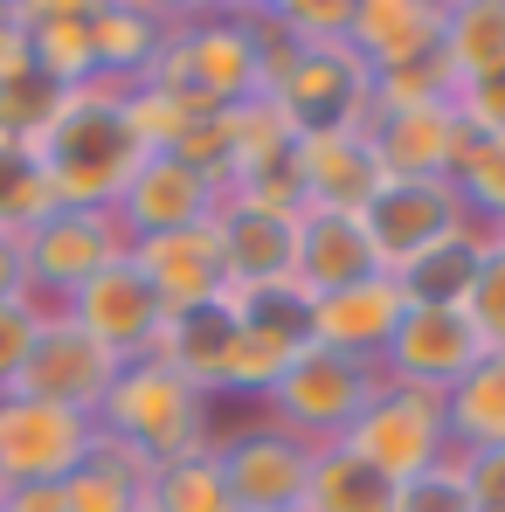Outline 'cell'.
Returning <instances> with one entry per match:
<instances>
[{"label": "cell", "instance_id": "6da1fadb", "mask_svg": "<svg viewBox=\"0 0 505 512\" xmlns=\"http://www.w3.org/2000/svg\"><path fill=\"white\" fill-rule=\"evenodd\" d=\"M28 160L42 167L56 208H118V194L132 187V173L146 160V146L125 118V90H70L56 104V118L28 139Z\"/></svg>", "mask_w": 505, "mask_h": 512}, {"label": "cell", "instance_id": "7a4b0ae2", "mask_svg": "<svg viewBox=\"0 0 505 512\" xmlns=\"http://www.w3.org/2000/svg\"><path fill=\"white\" fill-rule=\"evenodd\" d=\"M97 436L139 450L146 464H173L187 450L215 443V395H201L194 381H180L167 360H125L111 395L97 402Z\"/></svg>", "mask_w": 505, "mask_h": 512}, {"label": "cell", "instance_id": "3957f363", "mask_svg": "<svg viewBox=\"0 0 505 512\" xmlns=\"http://www.w3.org/2000/svg\"><path fill=\"white\" fill-rule=\"evenodd\" d=\"M153 84H173L215 111L263 97V21L256 7H187L173 14L167 56L153 63Z\"/></svg>", "mask_w": 505, "mask_h": 512}, {"label": "cell", "instance_id": "277c9868", "mask_svg": "<svg viewBox=\"0 0 505 512\" xmlns=\"http://www.w3.org/2000/svg\"><path fill=\"white\" fill-rule=\"evenodd\" d=\"M374 388H381V367H374V360H353V353H333V346L305 340L291 353L284 381L270 388L263 416L284 423L291 436H305V443H333V436H346L353 416L374 402Z\"/></svg>", "mask_w": 505, "mask_h": 512}, {"label": "cell", "instance_id": "5b68a950", "mask_svg": "<svg viewBox=\"0 0 505 512\" xmlns=\"http://www.w3.org/2000/svg\"><path fill=\"white\" fill-rule=\"evenodd\" d=\"M339 443H346L353 457H367L388 485L422 478V471H436V464L450 457V416H443V395L381 374L374 402L353 416V429H346Z\"/></svg>", "mask_w": 505, "mask_h": 512}, {"label": "cell", "instance_id": "8992f818", "mask_svg": "<svg viewBox=\"0 0 505 512\" xmlns=\"http://www.w3.org/2000/svg\"><path fill=\"white\" fill-rule=\"evenodd\" d=\"M132 250L125 222L111 208H49L35 229H28V298L42 312H63L104 263Z\"/></svg>", "mask_w": 505, "mask_h": 512}, {"label": "cell", "instance_id": "52a82bcc", "mask_svg": "<svg viewBox=\"0 0 505 512\" xmlns=\"http://www.w3.org/2000/svg\"><path fill=\"white\" fill-rule=\"evenodd\" d=\"M215 464L229 478L236 512H291L305 506V478H312V443L291 436L256 409L250 423L215 429Z\"/></svg>", "mask_w": 505, "mask_h": 512}, {"label": "cell", "instance_id": "ba28073f", "mask_svg": "<svg viewBox=\"0 0 505 512\" xmlns=\"http://www.w3.org/2000/svg\"><path fill=\"white\" fill-rule=\"evenodd\" d=\"M360 229L374 243V263L388 277H402L416 256H429L436 243H450L457 229H478L457 201V180H381L360 208Z\"/></svg>", "mask_w": 505, "mask_h": 512}, {"label": "cell", "instance_id": "9c48e42d", "mask_svg": "<svg viewBox=\"0 0 505 512\" xmlns=\"http://www.w3.org/2000/svg\"><path fill=\"white\" fill-rule=\"evenodd\" d=\"M90 450H97V416L35 402V395H0V492L63 485Z\"/></svg>", "mask_w": 505, "mask_h": 512}, {"label": "cell", "instance_id": "30bf717a", "mask_svg": "<svg viewBox=\"0 0 505 512\" xmlns=\"http://www.w3.org/2000/svg\"><path fill=\"white\" fill-rule=\"evenodd\" d=\"M118 367H125V360H118V353H104V346L90 340V333L77 326V319H70V312H49L7 395H35V402H56V409L97 416V402L111 395Z\"/></svg>", "mask_w": 505, "mask_h": 512}, {"label": "cell", "instance_id": "8fae6325", "mask_svg": "<svg viewBox=\"0 0 505 512\" xmlns=\"http://www.w3.org/2000/svg\"><path fill=\"white\" fill-rule=\"evenodd\" d=\"M229 208V187L215 180V173L187 167L180 153H146L139 173H132V187L118 194V222H125V236L132 243H146V236H180V229H201V222H215Z\"/></svg>", "mask_w": 505, "mask_h": 512}, {"label": "cell", "instance_id": "7c38bea8", "mask_svg": "<svg viewBox=\"0 0 505 512\" xmlns=\"http://www.w3.org/2000/svg\"><path fill=\"white\" fill-rule=\"evenodd\" d=\"M478 360H485V340H478L464 305H409L388 353H381V374L409 381V388H429V395H450Z\"/></svg>", "mask_w": 505, "mask_h": 512}, {"label": "cell", "instance_id": "4fadbf2b", "mask_svg": "<svg viewBox=\"0 0 505 512\" xmlns=\"http://www.w3.org/2000/svg\"><path fill=\"white\" fill-rule=\"evenodd\" d=\"M63 312H70L104 353H118V360H146V353L160 346V333H167V305H160L153 284L139 277L132 250L118 256V263H104Z\"/></svg>", "mask_w": 505, "mask_h": 512}, {"label": "cell", "instance_id": "5bb4252c", "mask_svg": "<svg viewBox=\"0 0 505 512\" xmlns=\"http://www.w3.org/2000/svg\"><path fill=\"white\" fill-rule=\"evenodd\" d=\"M367 146L381 160V180H457L471 132L457 125L450 104H416V111H367Z\"/></svg>", "mask_w": 505, "mask_h": 512}, {"label": "cell", "instance_id": "9a60e30c", "mask_svg": "<svg viewBox=\"0 0 505 512\" xmlns=\"http://www.w3.org/2000/svg\"><path fill=\"white\" fill-rule=\"evenodd\" d=\"M402 312H409V291H402L388 270H374V277H360V284H346V291L305 298V333L319 346H333V353H353V360H374V367H381V353L395 340Z\"/></svg>", "mask_w": 505, "mask_h": 512}, {"label": "cell", "instance_id": "2e32d148", "mask_svg": "<svg viewBox=\"0 0 505 512\" xmlns=\"http://www.w3.org/2000/svg\"><path fill=\"white\" fill-rule=\"evenodd\" d=\"M443 42V0H353L346 49L367 77H395L436 56Z\"/></svg>", "mask_w": 505, "mask_h": 512}, {"label": "cell", "instance_id": "e0dca14e", "mask_svg": "<svg viewBox=\"0 0 505 512\" xmlns=\"http://www.w3.org/2000/svg\"><path fill=\"white\" fill-rule=\"evenodd\" d=\"M132 263H139V277L153 284V298L167 305V319L229 298V263H222L215 222L180 229V236H146V243H132Z\"/></svg>", "mask_w": 505, "mask_h": 512}, {"label": "cell", "instance_id": "ac0fdd59", "mask_svg": "<svg viewBox=\"0 0 505 512\" xmlns=\"http://www.w3.org/2000/svg\"><path fill=\"white\" fill-rule=\"evenodd\" d=\"M298 194L305 208H346L360 215L367 194L381 187V160L367 146V125H326V132H298Z\"/></svg>", "mask_w": 505, "mask_h": 512}, {"label": "cell", "instance_id": "d6986e66", "mask_svg": "<svg viewBox=\"0 0 505 512\" xmlns=\"http://www.w3.org/2000/svg\"><path fill=\"white\" fill-rule=\"evenodd\" d=\"M229 291H298V215H263V208H222L215 215Z\"/></svg>", "mask_w": 505, "mask_h": 512}, {"label": "cell", "instance_id": "ffe728a7", "mask_svg": "<svg viewBox=\"0 0 505 512\" xmlns=\"http://www.w3.org/2000/svg\"><path fill=\"white\" fill-rule=\"evenodd\" d=\"M173 7L146 0H90V49H97V84L132 90L153 77V63L167 56Z\"/></svg>", "mask_w": 505, "mask_h": 512}, {"label": "cell", "instance_id": "44dd1931", "mask_svg": "<svg viewBox=\"0 0 505 512\" xmlns=\"http://www.w3.org/2000/svg\"><path fill=\"white\" fill-rule=\"evenodd\" d=\"M374 243L360 229V215L346 208H305L298 215V291L305 298H326V291H346L360 277H374Z\"/></svg>", "mask_w": 505, "mask_h": 512}, {"label": "cell", "instance_id": "7402d4cb", "mask_svg": "<svg viewBox=\"0 0 505 512\" xmlns=\"http://www.w3.org/2000/svg\"><path fill=\"white\" fill-rule=\"evenodd\" d=\"M28 42H35V77L49 90H90L97 84V49H90V0H28Z\"/></svg>", "mask_w": 505, "mask_h": 512}, {"label": "cell", "instance_id": "603a6c76", "mask_svg": "<svg viewBox=\"0 0 505 512\" xmlns=\"http://www.w3.org/2000/svg\"><path fill=\"white\" fill-rule=\"evenodd\" d=\"M436 63H443L450 90L505 77V0H450V7H443Z\"/></svg>", "mask_w": 505, "mask_h": 512}, {"label": "cell", "instance_id": "cb8c5ba5", "mask_svg": "<svg viewBox=\"0 0 505 512\" xmlns=\"http://www.w3.org/2000/svg\"><path fill=\"white\" fill-rule=\"evenodd\" d=\"M63 492V512H146V492H153V464L111 436H97L84 464L56 485Z\"/></svg>", "mask_w": 505, "mask_h": 512}, {"label": "cell", "instance_id": "d4e9b609", "mask_svg": "<svg viewBox=\"0 0 505 512\" xmlns=\"http://www.w3.org/2000/svg\"><path fill=\"white\" fill-rule=\"evenodd\" d=\"M298 333H277V326H250V319H236V340L222 353V374H215V402H250L263 409L270 402V388L284 381V367H291V353H298Z\"/></svg>", "mask_w": 505, "mask_h": 512}, {"label": "cell", "instance_id": "484cf974", "mask_svg": "<svg viewBox=\"0 0 505 512\" xmlns=\"http://www.w3.org/2000/svg\"><path fill=\"white\" fill-rule=\"evenodd\" d=\"M236 340V305L229 298H215V305H194V312H173L160 346H153V360H167L180 381H194L201 395L215 388V374H222V353Z\"/></svg>", "mask_w": 505, "mask_h": 512}, {"label": "cell", "instance_id": "4316f807", "mask_svg": "<svg viewBox=\"0 0 505 512\" xmlns=\"http://www.w3.org/2000/svg\"><path fill=\"white\" fill-rule=\"evenodd\" d=\"M395 506V485L353 457L346 443H312V478H305V512H388Z\"/></svg>", "mask_w": 505, "mask_h": 512}, {"label": "cell", "instance_id": "83f0119b", "mask_svg": "<svg viewBox=\"0 0 505 512\" xmlns=\"http://www.w3.org/2000/svg\"><path fill=\"white\" fill-rule=\"evenodd\" d=\"M450 450H505V353H485L450 395Z\"/></svg>", "mask_w": 505, "mask_h": 512}, {"label": "cell", "instance_id": "f1b7e54d", "mask_svg": "<svg viewBox=\"0 0 505 512\" xmlns=\"http://www.w3.org/2000/svg\"><path fill=\"white\" fill-rule=\"evenodd\" d=\"M485 250H492L485 229H457L450 243H436L429 256H416L395 284L409 291V305H464L471 284H478V270H485Z\"/></svg>", "mask_w": 505, "mask_h": 512}, {"label": "cell", "instance_id": "f546056e", "mask_svg": "<svg viewBox=\"0 0 505 512\" xmlns=\"http://www.w3.org/2000/svg\"><path fill=\"white\" fill-rule=\"evenodd\" d=\"M146 512H236L229 478H222V464H215V443H208V450H187V457H173V464H153Z\"/></svg>", "mask_w": 505, "mask_h": 512}, {"label": "cell", "instance_id": "4dcf8cb0", "mask_svg": "<svg viewBox=\"0 0 505 512\" xmlns=\"http://www.w3.org/2000/svg\"><path fill=\"white\" fill-rule=\"evenodd\" d=\"M457 201L478 229L505 222V139H471L457 160Z\"/></svg>", "mask_w": 505, "mask_h": 512}, {"label": "cell", "instance_id": "1f68e13d", "mask_svg": "<svg viewBox=\"0 0 505 512\" xmlns=\"http://www.w3.org/2000/svg\"><path fill=\"white\" fill-rule=\"evenodd\" d=\"M263 14L298 49H339L346 28H353V0H284V7H263Z\"/></svg>", "mask_w": 505, "mask_h": 512}, {"label": "cell", "instance_id": "d6a6232c", "mask_svg": "<svg viewBox=\"0 0 505 512\" xmlns=\"http://www.w3.org/2000/svg\"><path fill=\"white\" fill-rule=\"evenodd\" d=\"M464 312H471V326H478L485 353H505V250H499V243L485 250V270H478Z\"/></svg>", "mask_w": 505, "mask_h": 512}, {"label": "cell", "instance_id": "836d02e7", "mask_svg": "<svg viewBox=\"0 0 505 512\" xmlns=\"http://www.w3.org/2000/svg\"><path fill=\"white\" fill-rule=\"evenodd\" d=\"M416 104H450V77H443V63H436V56L416 63V70L374 77V111H416Z\"/></svg>", "mask_w": 505, "mask_h": 512}, {"label": "cell", "instance_id": "e575fe53", "mask_svg": "<svg viewBox=\"0 0 505 512\" xmlns=\"http://www.w3.org/2000/svg\"><path fill=\"white\" fill-rule=\"evenodd\" d=\"M388 512H471L464 478H457V457H443V464H436V471H422V478H402Z\"/></svg>", "mask_w": 505, "mask_h": 512}, {"label": "cell", "instance_id": "d590c367", "mask_svg": "<svg viewBox=\"0 0 505 512\" xmlns=\"http://www.w3.org/2000/svg\"><path fill=\"white\" fill-rule=\"evenodd\" d=\"M450 111L471 139H505V77H485V84L450 90Z\"/></svg>", "mask_w": 505, "mask_h": 512}, {"label": "cell", "instance_id": "8d00e7d4", "mask_svg": "<svg viewBox=\"0 0 505 512\" xmlns=\"http://www.w3.org/2000/svg\"><path fill=\"white\" fill-rule=\"evenodd\" d=\"M42 305L35 298H21V305H0V395L14 388V374H21V360H28V346L42 333Z\"/></svg>", "mask_w": 505, "mask_h": 512}, {"label": "cell", "instance_id": "74e56055", "mask_svg": "<svg viewBox=\"0 0 505 512\" xmlns=\"http://www.w3.org/2000/svg\"><path fill=\"white\" fill-rule=\"evenodd\" d=\"M471 512H505V450H450Z\"/></svg>", "mask_w": 505, "mask_h": 512}, {"label": "cell", "instance_id": "f35d334b", "mask_svg": "<svg viewBox=\"0 0 505 512\" xmlns=\"http://www.w3.org/2000/svg\"><path fill=\"white\" fill-rule=\"evenodd\" d=\"M35 84V42H28V14L7 0L0 7V90Z\"/></svg>", "mask_w": 505, "mask_h": 512}, {"label": "cell", "instance_id": "ab89813d", "mask_svg": "<svg viewBox=\"0 0 505 512\" xmlns=\"http://www.w3.org/2000/svg\"><path fill=\"white\" fill-rule=\"evenodd\" d=\"M28 298V229L0 222V305Z\"/></svg>", "mask_w": 505, "mask_h": 512}, {"label": "cell", "instance_id": "60d3db41", "mask_svg": "<svg viewBox=\"0 0 505 512\" xmlns=\"http://www.w3.org/2000/svg\"><path fill=\"white\" fill-rule=\"evenodd\" d=\"M0 512H63V492L56 485H7Z\"/></svg>", "mask_w": 505, "mask_h": 512}, {"label": "cell", "instance_id": "b9f144b4", "mask_svg": "<svg viewBox=\"0 0 505 512\" xmlns=\"http://www.w3.org/2000/svg\"><path fill=\"white\" fill-rule=\"evenodd\" d=\"M485 236H492V243H499V250H505V222H499V229H485Z\"/></svg>", "mask_w": 505, "mask_h": 512}, {"label": "cell", "instance_id": "7bdbcfd3", "mask_svg": "<svg viewBox=\"0 0 505 512\" xmlns=\"http://www.w3.org/2000/svg\"><path fill=\"white\" fill-rule=\"evenodd\" d=\"M291 512H305V506H291Z\"/></svg>", "mask_w": 505, "mask_h": 512}]
</instances>
